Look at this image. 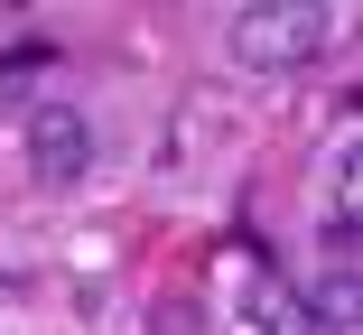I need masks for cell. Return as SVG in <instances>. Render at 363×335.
Masks as SVG:
<instances>
[{"mask_svg": "<svg viewBox=\"0 0 363 335\" xmlns=\"http://www.w3.org/2000/svg\"><path fill=\"white\" fill-rule=\"evenodd\" d=\"M317 47H326V10L317 0H252V10H233V56L252 75H289Z\"/></svg>", "mask_w": 363, "mask_h": 335, "instance_id": "obj_1", "label": "cell"}, {"mask_svg": "<svg viewBox=\"0 0 363 335\" xmlns=\"http://www.w3.org/2000/svg\"><path fill=\"white\" fill-rule=\"evenodd\" d=\"M28 168H38V186H75V177L94 168V130H84L75 103H47V112L28 121Z\"/></svg>", "mask_w": 363, "mask_h": 335, "instance_id": "obj_2", "label": "cell"}, {"mask_svg": "<svg viewBox=\"0 0 363 335\" xmlns=\"http://www.w3.org/2000/svg\"><path fill=\"white\" fill-rule=\"evenodd\" d=\"M317 326H326V335H354V271H326V289H317Z\"/></svg>", "mask_w": 363, "mask_h": 335, "instance_id": "obj_3", "label": "cell"}, {"mask_svg": "<svg viewBox=\"0 0 363 335\" xmlns=\"http://www.w3.org/2000/svg\"><path fill=\"white\" fill-rule=\"evenodd\" d=\"M261 317H270V335H317L308 307H289V298H261Z\"/></svg>", "mask_w": 363, "mask_h": 335, "instance_id": "obj_4", "label": "cell"}]
</instances>
